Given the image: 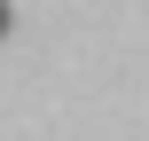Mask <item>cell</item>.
<instances>
[{
  "label": "cell",
  "instance_id": "6da1fadb",
  "mask_svg": "<svg viewBox=\"0 0 149 141\" xmlns=\"http://www.w3.org/2000/svg\"><path fill=\"white\" fill-rule=\"evenodd\" d=\"M8 24H16V16H8V0H0V39H8Z\"/></svg>",
  "mask_w": 149,
  "mask_h": 141
}]
</instances>
